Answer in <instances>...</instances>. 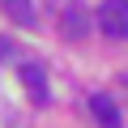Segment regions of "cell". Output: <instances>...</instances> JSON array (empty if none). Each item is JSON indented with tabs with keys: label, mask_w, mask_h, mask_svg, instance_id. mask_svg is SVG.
Here are the masks:
<instances>
[{
	"label": "cell",
	"mask_w": 128,
	"mask_h": 128,
	"mask_svg": "<svg viewBox=\"0 0 128 128\" xmlns=\"http://www.w3.org/2000/svg\"><path fill=\"white\" fill-rule=\"evenodd\" d=\"M90 111H94L98 128H124V120H120V111H115V102L107 94H90Z\"/></svg>",
	"instance_id": "4"
},
{
	"label": "cell",
	"mask_w": 128,
	"mask_h": 128,
	"mask_svg": "<svg viewBox=\"0 0 128 128\" xmlns=\"http://www.w3.org/2000/svg\"><path fill=\"white\" fill-rule=\"evenodd\" d=\"M98 30L107 38H128V0H102L98 4Z\"/></svg>",
	"instance_id": "1"
},
{
	"label": "cell",
	"mask_w": 128,
	"mask_h": 128,
	"mask_svg": "<svg viewBox=\"0 0 128 128\" xmlns=\"http://www.w3.org/2000/svg\"><path fill=\"white\" fill-rule=\"evenodd\" d=\"M0 4H4V13L17 26H34V4H30V0H0Z\"/></svg>",
	"instance_id": "5"
},
{
	"label": "cell",
	"mask_w": 128,
	"mask_h": 128,
	"mask_svg": "<svg viewBox=\"0 0 128 128\" xmlns=\"http://www.w3.org/2000/svg\"><path fill=\"white\" fill-rule=\"evenodd\" d=\"M22 81H26V90H30V102H47V73L38 68L34 60H22Z\"/></svg>",
	"instance_id": "2"
},
{
	"label": "cell",
	"mask_w": 128,
	"mask_h": 128,
	"mask_svg": "<svg viewBox=\"0 0 128 128\" xmlns=\"http://www.w3.org/2000/svg\"><path fill=\"white\" fill-rule=\"evenodd\" d=\"M60 22H64V38H73V43H81V38H86V30H90V17H86V9H81V4H64Z\"/></svg>",
	"instance_id": "3"
}]
</instances>
